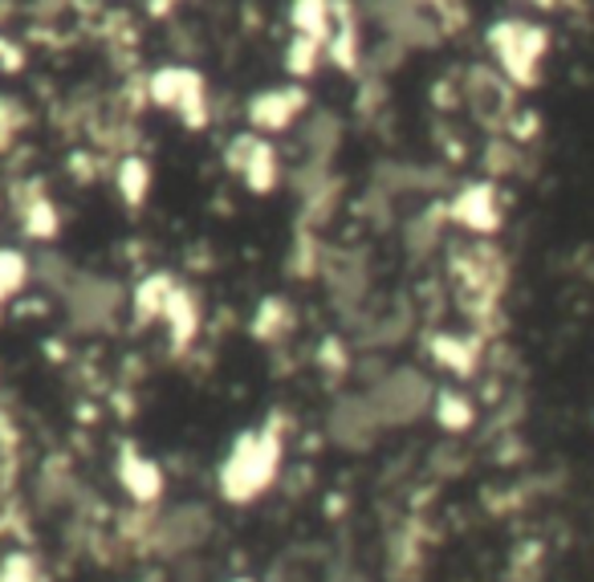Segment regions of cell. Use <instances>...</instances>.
Masks as SVG:
<instances>
[{
	"instance_id": "cell-1",
	"label": "cell",
	"mask_w": 594,
	"mask_h": 582,
	"mask_svg": "<svg viewBox=\"0 0 594 582\" xmlns=\"http://www.w3.org/2000/svg\"><path fill=\"white\" fill-rule=\"evenodd\" d=\"M281 456L285 444L273 428H249L237 440L228 444L225 460L216 469V485L228 506H249L261 493H269V485L278 481Z\"/></svg>"
},
{
	"instance_id": "cell-2",
	"label": "cell",
	"mask_w": 594,
	"mask_h": 582,
	"mask_svg": "<svg viewBox=\"0 0 594 582\" xmlns=\"http://www.w3.org/2000/svg\"><path fill=\"white\" fill-rule=\"evenodd\" d=\"M152 102L164 111L179 114V123L188 131L208 127V94H204V77L188 65H164L159 74H152Z\"/></svg>"
},
{
	"instance_id": "cell-3",
	"label": "cell",
	"mask_w": 594,
	"mask_h": 582,
	"mask_svg": "<svg viewBox=\"0 0 594 582\" xmlns=\"http://www.w3.org/2000/svg\"><path fill=\"white\" fill-rule=\"evenodd\" d=\"M489 50L513 82L530 86L545 53V29L530 25V21H501V25L489 29Z\"/></svg>"
},
{
	"instance_id": "cell-4",
	"label": "cell",
	"mask_w": 594,
	"mask_h": 582,
	"mask_svg": "<svg viewBox=\"0 0 594 582\" xmlns=\"http://www.w3.org/2000/svg\"><path fill=\"white\" fill-rule=\"evenodd\" d=\"M305 106H310L305 86H278L265 90V94H253V102H249V127L257 135H281V131H290L302 118Z\"/></svg>"
},
{
	"instance_id": "cell-5",
	"label": "cell",
	"mask_w": 594,
	"mask_h": 582,
	"mask_svg": "<svg viewBox=\"0 0 594 582\" xmlns=\"http://www.w3.org/2000/svg\"><path fill=\"white\" fill-rule=\"evenodd\" d=\"M367 404L379 424H404V419L424 412V404H428V383L419 380V375H411V371H399V375H392L379 392L371 395Z\"/></svg>"
},
{
	"instance_id": "cell-6",
	"label": "cell",
	"mask_w": 594,
	"mask_h": 582,
	"mask_svg": "<svg viewBox=\"0 0 594 582\" xmlns=\"http://www.w3.org/2000/svg\"><path fill=\"white\" fill-rule=\"evenodd\" d=\"M448 212L468 232H497V225H501V204H497L493 184H468V188H460V196L452 200Z\"/></svg>"
},
{
	"instance_id": "cell-7",
	"label": "cell",
	"mask_w": 594,
	"mask_h": 582,
	"mask_svg": "<svg viewBox=\"0 0 594 582\" xmlns=\"http://www.w3.org/2000/svg\"><path fill=\"white\" fill-rule=\"evenodd\" d=\"M118 485L127 489L131 501H139V506H155V501L164 497V469L155 465L152 456L127 448V453L118 456Z\"/></svg>"
},
{
	"instance_id": "cell-8",
	"label": "cell",
	"mask_w": 594,
	"mask_h": 582,
	"mask_svg": "<svg viewBox=\"0 0 594 582\" xmlns=\"http://www.w3.org/2000/svg\"><path fill=\"white\" fill-rule=\"evenodd\" d=\"M237 176H241L244 188L257 191V196H265V191L278 188L281 159H278V152H273V143H269L265 135H257V139H253V147H249V159L237 167Z\"/></svg>"
},
{
	"instance_id": "cell-9",
	"label": "cell",
	"mask_w": 594,
	"mask_h": 582,
	"mask_svg": "<svg viewBox=\"0 0 594 582\" xmlns=\"http://www.w3.org/2000/svg\"><path fill=\"white\" fill-rule=\"evenodd\" d=\"M159 322L171 330V342H176V346H188V342L196 339V330H200V302H196V293L176 285V293H171V302H167Z\"/></svg>"
},
{
	"instance_id": "cell-10",
	"label": "cell",
	"mask_w": 594,
	"mask_h": 582,
	"mask_svg": "<svg viewBox=\"0 0 594 582\" xmlns=\"http://www.w3.org/2000/svg\"><path fill=\"white\" fill-rule=\"evenodd\" d=\"M171 293H176V278L171 273H152V278L139 281V290L131 293V305H135V314L143 322H159L171 302Z\"/></svg>"
},
{
	"instance_id": "cell-11",
	"label": "cell",
	"mask_w": 594,
	"mask_h": 582,
	"mask_svg": "<svg viewBox=\"0 0 594 582\" xmlns=\"http://www.w3.org/2000/svg\"><path fill=\"white\" fill-rule=\"evenodd\" d=\"M431 358L452 375H472L477 367V342L460 339V334H436L431 339Z\"/></svg>"
},
{
	"instance_id": "cell-12",
	"label": "cell",
	"mask_w": 594,
	"mask_h": 582,
	"mask_svg": "<svg viewBox=\"0 0 594 582\" xmlns=\"http://www.w3.org/2000/svg\"><path fill=\"white\" fill-rule=\"evenodd\" d=\"M118 196H123V204H131V208H139L143 200H147V191H152V167H147V159H139V155H127L123 164H118Z\"/></svg>"
},
{
	"instance_id": "cell-13",
	"label": "cell",
	"mask_w": 594,
	"mask_h": 582,
	"mask_svg": "<svg viewBox=\"0 0 594 582\" xmlns=\"http://www.w3.org/2000/svg\"><path fill=\"white\" fill-rule=\"evenodd\" d=\"M431 407H436V424H440L444 432H468L472 428V419H477L472 399L460 392H436Z\"/></svg>"
},
{
	"instance_id": "cell-14",
	"label": "cell",
	"mask_w": 594,
	"mask_h": 582,
	"mask_svg": "<svg viewBox=\"0 0 594 582\" xmlns=\"http://www.w3.org/2000/svg\"><path fill=\"white\" fill-rule=\"evenodd\" d=\"M322 41L305 38V33H293L290 45H285V70H290L293 77H310L317 70V62H322Z\"/></svg>"
},
{
	"instance_id": "cell-15",
	"label": "cell",
	"mask_w": 594,
	"mask_h": 582,
	"mask_svg": "<svg viewBox=\"0 0 594 582\" xmlns=\"http://www.w3.org/2000/svg\"><path fill=\"white\" fill-rule=\"evenodd\" d=\"M29 281V261L17 249H0V302H9L25 290Z\"/></svg>"
},
{
	"instance_id": "cell-16",
	"label": "cell",
	"mask_w": 594,
	"mask_h": 582,
	"mask_svg": "<svg viewBox=\"0 0 594 582\" xmlns=\"http://www.w3.org/2000/svg\"><path fill=\"white\" fill-rule=\"evenodd\" d=\"M58 212H53V204L45 200V196H38V200L25 208V232L33 237V241H50L53 232H58Z\"/></svg>"
},
{
	"instance_id": "cell-17",
	"label": "cell",
	"mask_w": 594,
	"mask_h": 582,
	"mask_svg": "<svg viewBox=\"0 0 594 582\" xmlns=\"http://www.w3.org/2000/svg\"><path fill=\"white\" fill-rule=\"evenodd\" d=\"M290 326V310L278 302V298H269L261 310H257V318H253V334L257 339H278L281 330Z\"/></svg>"
},
{
	"instance_id": "cell-18",
	"label": "cell",
	"mask_w": 594,
	"mask_h": 582,
	"mask_svg": "<svg viewBox=\"0 0 594 582\" xmlns=\"http://www.w3.org/2000/svg\"><path fill=\"white\" fill-rule=\"evenodd\" d=\"M0 582H38V562L29 554H9L0 562Z\"/></svg>"
},
{
	"instance_id": "cell-19",
	"label": "cell",
	"mask_w": 594,
	"mask_h": 582,
	"mask_svg": "<svg viewBox=\"0 0 594 582\" xmlns=\"http://www.w3.org/2000/svg\"><path fill=\"white\" fill-rule=\"evenodd\" d=\"M21 62H25L21 45L0 33V70H4V74H17V70H21Z\"/></svg>"
},
{
	"instance_id": "cell-20",
	"label": "cell",
	"mask_w": 594,
	"mask_h": 582,
	"mask_svg": "<svg viewBox=\"0 0 594 582\" xmlns=\"http://www.w3.org/2000/svg\"><path fill=\"white\" fill-rule=\"evenodd\" d=\"M179 0H147V13L152 17H167L171 9H176Z\"/></svg>"
},
{
	"instance_id": "cell-21",
	"label": "cell",
	"mask_w": 594,
	"mask_h": 582,
	"mask_svg": "<svg viewBox=\"0 0 594 582\" xmlns=\"http://www.w3.org/2000/svg\"><path fill=\"white\" fill-rule=\"evenodd\" d=\"M232 582H253V579H232Z\"/></svg>"
}]
</instances>
